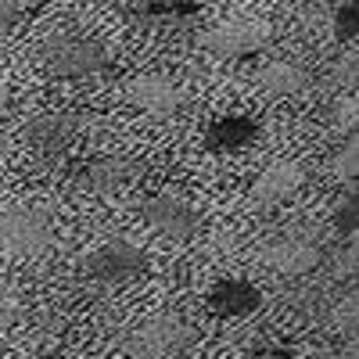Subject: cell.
<instances>
[{"mask_svg": "<svg viewBox=\"0 0 359 359\" xmlns=\"http://www.w3.org/2000/svg\"><path fill=\"white\" fill-rule=\"evenodd\" d=\"M111 65L108 43L83 33H54L40 43V69L54 79H83L97 76Z\"/></svg>", "mask_w": 359, "mask_h": 359, "instance_id": "obj_1", "label": "cell"}, {"mask_svg": "<svg viewBox=\"0 0 359 359\" xmlns=\"http://www.w3.org/2000/svg\"><path fill=\"white\" fill-rule=\"evenodd\" d=\"M323 233L316 223H287L280 226L277 233L266 237L262 245V262L277 273H287V277H302V273H313V269L323 262Z\"/></svg>", "mask_w": 359, "mask_h": 359, "instance_id": "obj_2", "label": "cell"}, {"mask_svg": "<svg viewBox=\"0 0 359 359\" xmlns=\"http://www.w3.org/2000/svg\"><path fill=\"white\" fill-rule=\"evenodd\" d=\"M194 341V327L176 313H151L123 338L126 359H169Z\"/></svg>", "mask_w": 359, "mask_h": 359, "instance_id": "obj_3", "label": "cell"}, {"mask_svg": "<svg viewBox=\"0 0 359 359\" xmlns=\"http://www.w3.org/2000/svg\"><path fill=\"white\" fill-rule=\"evenodd\" d=\"M54 245V216L36 205H11L0 212V252L29 259Z\"/></svg>", "mask_w": 359, "mask_h": 359, "instance_id": "obj_4", "label": "cell"}, {"mask_svg": "<svg viewBox=\"0 0 359 359\" xmlns=\"http://www.w3.org/2000/svg\"><path fill=\"white\" fill-rule=\"evenodd\" d=\"M147 269V255L126 237H111L83 259V280L94 287H118Z\"/></svg>", "mask_w": 359, "mask_h": 359, "instance_id": "obj_5", "label": "cell"}, {"mask_svg": "<svg viewBox=\"0 0 359 359\" xmlns=\"http://www.w3.org/2000/svg\"><path fill=\"white\" fill-rule=\"evenodd\" d=\"M86 126H90L86 111H40L25 123L22 137L33 155H40L43 162H54L76 144V137H83Z\"/></svg>", "mask_w": 359, "mask_h": 359, "instance_id": "obj_6", "label": "cell"}, {"mask_svg": "<svg viewBox=\"0 0 359 359\" xmlns=\"http://www.w3.org/2000/svg\"><path fill=\"white\" fill-rule=\"evenodd\" d=\"M140 212H144V223L155 233L169 237V241H180V245L194 241L201 230V208L187 194H176V191H162L155 198H147Z\"/></svg>", "mask_w": 359, "mask_h": 359, "instance_id": "obj_7", "label": "cell"}, {"mask_svg": "<svg viewBox=\"0 0 359 359\" xmlns=\"http://www.w3.org/2000/svg\"><path fill=\"white\" fill-rule=\"evenodd\" d=\"M273 29H269L262 18H226L212 29L201 33V47L212 57H245V54H259Z\"/></svg>", "mask_w": 359, "mask_h": 359, "instance_id": "obj_8", "label": "cell"}, {"mask_svg": "<svg viewBox=\"0 0 359 359\" xmlns=\"http://www.w3.org/2000/svg\"><path fill=\"white\" fill-rule=\"evenodd\" d=\"M306 180H309V172H306L302 162H273V165H266L259 172V180L248 191V201H252V208H259V212L280 208L291 198H298V191L306 187Z\"/></svg>", "mask_w": 359, "mask_h": 359, "instance_id": "obj_9", "label": "cell"}, {"mask_svg": "<svg viewBox=\"0 0 359 359\" xmlns=\"http://www.w3.org/2000/svg\"><path fill=\"white\" fill-rule=\"evenodd\" d=\"M123 90H126V101L151 118H172L187 101L184 90L165 76H133V79H126Z\"/></svg>", "mask_w": 359, "mask_h": 359, "instance_id": "obj_10", "label": "cell"}, {"mask_svg": "<svg viewBox=\"0 0 359 359\" xmlns=\"http://www.w3.org/2000/svg\"><path fill=\"white\" fill-rule=\"evenodd\" d=\"M140 176H144V162L126 158V155H108V158L86 162L79 172V184L94 194H118V191L133 187Z\"/></svg>", "mask_w": 359, "mask_h": 359, "instance_id": "obj_11", "label": "cell"}, {"mask_svg": "<svg viewBox=\"0 0 359 359\" xmlns=\"http://www.w3.org/2000/svg\"><path fill=\"white\" fill-rule=\"evenodd\" d=\"M205 306L212 309V316H219V320H245V316L259 313V306H262V287L252 284V280L226 277V280H216L212 287H208Z\"/></svg>", "mask_w": 359, "mask_h": 359, "instance_id": "obj_12", "label": "cell"}, {"mask_svg": "<svg viewBox=\"0 0 359 359\" xmlns=\"http://www.w3.org/2000/svg\"><path fill=\"white\" fill-rule=\"evenodd\" d=\"M205 8V0H130L126 11L147 29H184Z\"/></svg>", "mask_w": 359, "mask_h": 359, "instance_id": "obj_13", "label": "cell"}, {"mask_svg": "<svg viewBox=\"0 0 359 359\" xmlns=\"http://www.w3.org/2000/svg\"><path fill=\"white\" fill-rule=\"evenodd\" d=\"M259 140V123L252 115H219L205 130V151L212 155H237Z\"/></svg>", "mask_w": 359, "mask_h": 359, "instance_id": "obj_14", "label": "cell"}, {"mask_svg": "<svg viewBox=\"0 0 359 359\" xmlns=\"http://www.w3.org/2000/svg\"><path fill=\"white\" fill-rule=\"evenodd\" d=\"M259 86L273 97H298L313 86V72L291 57H273L259 69Z\"/></svg>", "mask_w": 359, "mask_h": 359, "instance_id": "obj_15", "label": "cell"}, {"mask_svg": "<svg viewBox=\"0 0 359 359\" xmlns=\"http://www.w3.org/2000/svg\"><path fill=\"white\" fill-rule=\"evenodd\" d=\"M334 230L341 237H355V230H359V201H355V194H345L334 205Z\"/></svg>", "mask_w": 359, "mask_h": 359, "instance_id": "obj_16", "label": "cell"}, {"mask_svg": "<svg viewBox=\"0 0 359 359\" xmlns=\"http://www.w3.org/2000/svg\"><path fill=\"white\" fill-rule=\"evenodd\" d=\"M22 316H25V302H22V294H18V291H11L8 284H0V331L15 327Z\"/></svg>", "mask_w": 359, "mask_h": 359, "instance_id": "obj_17", "label": "cell"}, {"mask_svg": "<svg viewBox=\"0 0 359 359\" xmlns=\"http://www.w3.org/2000/svg\"><path fill=\"white\" fill-rule=\"evenodd\" d=\"M334 172L341 180H348V184H355V172H359V144H355V137H348L341 144V151L334 155Z\"/></svg>", "mask_w": 359, "mask_h": 359, "instance_id": "obj_18", "label": "cell"}, {"mask_svg": "<svg viewBox=\"0 0 359 359\" xmlns=\"http://www.w3.org/2000/svg\"><path fill=\"white\" fill-rule=\"evenodd\" d=\"M355 33H359V8L348 0V4H341L334 11V36L338 40H355Z\"/></svg>", "mask_w": 359, "mask_h": 359, "instance_id": "obj_19", "label": "cell"}, {"mask_svg": "<svg viewBox=\"0 0 359 359\" xmlns=\"http://www.w3.org/2000/svg\"><path fill=\"white\" fill-rule=\"evenodd\" d=\"M18 18H22L18 0H0V36H4V33H11Z\"/></svg>", "mask_w": 359, "mask_h": 359, "instance_id": "obj_20", "label": "cell"}, {"mask_svg": "<svg viewBox=\"0 0 359 359\" xmlns=\"http://www.w3.org/2000/svg\"><path fill=\"white\" fill-rule=\"evenodd\" d=\"M252 359H298V355H294L291 345H266V348H259Z\"/></svg>", "mask_w": 359, "mask_h": 359, "instance_id": "obj_21", "label": "cell"}, {"mask_svg": "<svg viewBox=\"0 0 359 359\" xmlns=\"http://www.w3.org/2000/svg\"><path fill=\"white\" fill-rule=\"evenodd\" d=\"M233 245H237V241H233V233H230V230L216 233V241H212V248H216V252H230Z\"/></svg>", "mask_w": 359, "mask_h": 359, "instance_id": "obj_22", "label": "cell"}, {"mask_svg": "<svg viewBox=\"0 0 359 359\" xmlns=\"http://www.w3.org/2000/svg\"><path fill=\"white\" fill-rule=\"evenodd\" d=\"M8 104H11V90H8V83L0 79V118L8 115Z\"/></svg>", "mask_w": 359, "mask_h": 359, "instance_id": "obj_23", "label": "cell"}, {"mask_svg": "<svg viewBox=\"0 0 359 359\" xmlns=\"http://www.w3.org/2000/svg\"><path fill=\"white\" fill-rule=\"evenodd\" d=\"M36 359H62V355H36Z\"/></svg>", "mask_w": 359, "mask_h": 359, "instance_id": "obj_24", "label": "cell"}]
</instances>
